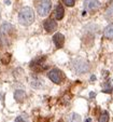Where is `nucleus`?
<instances>
[{"mask_svg":"<svg viewBox=\"0 0 113 122\" xmlns=\"http://www.w3.org/2000/svg\"><path fill=\"white\" fill-rule=\"evenodd\" d=\"M106 15L108 16V17H111V16H113V2L111 3V5H109V8L107 9V11H106Z\"/></svg>","mask_w":113,"mask_h":122,"instance_id":"nucleus-14","label":"nucleus"},{"mask_svg":"<svg viewBox=\"0 0 113 122\" xmlns=\"http://www.w3.org/2000/svg\"><path fill=\"white\" fill-rule=\"evenodd\" d=\"M67 122H81V117L75 112H72L68 116Z\"/></svg>","mask_w":113,"mask_h":122,"instance_id":"nucleus-12","label":"nucleus"},{"mask_svg":"<svg viewBox=\"0 0 113 122\" xmlns=\"http://www.w3.org/2000/svg\"><path fill=\"white\" fill-rule=\"evenodd\" d=\"M64 3L68 7H73L75 3V0H64Z\"/></svg>","mask_w":113,"mask_h":122,"instance_id":"nucleus-16","label":"nucleus"},{"mask_svg":"<svg viewBox=\"0 0 113 122\" xmlns=\"http://www.w3.org/2000/svg\"><path fill=\"white\" fill-rule=\"evenodd\" d=\"M14 122H25V120H24V118L22 117V116H19V117H17L15 119V121Z\"/></svg>","mask_w":113,"mask_h":122,"instance_id":"nucleus-17","label":"nucleus"},{"mask_svg":"<svg viewBox=\"0 0 113 122\" xmlns=\"http://www.w3.org/2000/svg\"><path fill=\"white\" fill-rule=\"evenodd\" d=\"M98 121L99 122H109V113L107 112V111H104V112L100 115Z\"/></svg>","mask_w":113,"mask_h":122,"instance_id":"nucleus-13","label":"nucleus"},{"mask_svg":"<svg viewBox=\"0 0 113 122\" xmlns=\"http://www.w3.org/2000/svg\"><path fill=\"white\" fill-rule=\"evenodd\" d=\"M19 21L24 26L31 25L33 23V21H35V12H33V10L29 7L23 8L19 13Z\"/></svg>","mask_w":113,"mask_h":122,"instance_id":"nucleus-1","label":"nucleus"},{"mask_svg":"<svg viewBox=\"0 0 113 122\" xmlns=\"http://www.w3.org/2000/svg\"><path fill=\"white\" fill-rule=\"evenodd\" d=\"M0 35H1V39H2L3 43L7 44L8 40L12 39L15 36V30L14 27L9 23H5L1 27H0Z\"/></svg>","mask_w":113,"mask_h":122,"instance_id":"nucleus-2","label":"nucleus"},{"mask_svg":"<svg viewBox=\"0 0 113 122\" xmlns=\"http://www.w3.org/2000/svg\"><path fill=\"white\" fill-rule=\"evenodd\" d=\"M25 97H26V94L23 90H17L14 93V98H15V101L17 103H23Z\"/></svg>","mask_w":113,"mask_h":122,"instance_id":"nucleus-9","label":"nucleus"},{"mask_svg":"<svg viewBox=\"0 0 113 122\" xmlns=\"http://www.w3.org/2000/svg\"><path fill=\"white\" fill-rule=\"evenodd\" d=\"M53 41H54L55 46H57L58 49L62 48V46H64V43H65V37H64V35L59 34V32L55 34V35H54V37H53Z\"/></svg>","mask_w":113,"mask_h":122,"instance_id":"nucleus-8","label":"nucleus"},{"mask_svg":"<svg viewBox=\"0 0 113 122\" xmlns=\"http://www.w3.org/2000/svg\"><path fill=\"white\" fill-rule=\"evenodd\" d=\"M64 14H65V11H64V8L61 7L60 5H58L55 9V12H54V15H55V19L56 20H61L64 17Z\"/></svg>","mask_w":113,"mask_h":122,"instance_id":"nucleus-10","label":"nucleus"},{"mask_svg":"<svg viewBox=\"0 0 113 122\" xmlns=\"http://www.w3.org/2000/svg\"><path fill=\"white\" fill-rule=\"evenodd\" d=\"M51 8H52V2L51 0H42L40 1L39 5L37 7V11L39 13V15L41 16H45L50 13L51 11Z\"/></svg>","mask_w":113,"mask_h":122,"instance_id":"nucleus-3","label":"nucleus"},{"mask_svg":"<svg viewBox=\"0 0 113 122\" xmlns=\"http://www.w3.org/2000/svg\"><path fill=\"white\" fill-rule=\"evenodd\" d=\"M10 60H11V55H10V54H5V55L1 57V62H2L3 64H8V63L10 62Z\"/></svg>","mask_w":113,"mask_h":122,"instance_id":"nucleus-15","label":"nucleus"},{"mask_svg":"<svg viewBox=\"0 0 113 122\" xmlns=\"http://www.w3.org/2000/svg\"><path fill=\"white\" fill-rule=\"evenodd\" d=\"M100 7V3L98 0H85L84 1V8L86 11L94 12Z\"/></svg>","mask_w":113,"mask_h":122,"instance_id":"nucleus-6","label":"nucleus"},{"mask_svg":"<svg viewBox=\"0 0 113 122\" xmlns=\"http://www.w3.org/2000/svg\"><path fill=\"white\" fill-rule=\"evenodd\" d=\"M48 78L51 79L54 83H56V84H60V83H62L65 80V75L62 74L61 70L55 68V69L50 70V72H48Z\"/></svg>","mask_w":113,"mask_h":122,"instance_id":"nucleus-4","label":"nucleus"},{"mask_svg":"<svg viewBox=\"0 0 113 122\" xmlns=\"http://www.w3.org/2000/svg\"><path fill=\"white\" fill-rule=\"evenodd\" d=\"M90 121H92V120H90L89 118H88V119H86V121H85V122H90Z\"/></svg>","mask_w":113,"mask_h":122,"instance_id":"nucleus-19","label":"nucleus"},{"mask_svg":"<svg viewBox=\"0 0 113 122\" xmlns=\"http://www.w3.org/2000/svg\"><path fill=\"white\" fill-rule=\"evenodd\" d=\"M43 26H44V29H45L46 31L53 32V31H55L56 28H57V23H56L54 20L48 19V20H46V21L44 22Z\"/></svg>","mask_w":113,"mask_h":122,"instance_id":"nucleus-7","label":"nucleus"},{"mask_svg":"<svg viewBox=\"0 0 113 122\" xmlns=\"http://www.w3.org/2000/svg\"><path fill=\"white\" fill-rule=\"evenodd\" d=\"M74 69L75 71L79 72V74H83V72H86L89 70V65H88L87 62L83 60H76L74 61Z\"/></svg>","mask_w":113,"mask_h":122,"instance_id":"nucleus-5","label":"nucleus"},{"mask_svg":"<svg viewBox=\"0 0 113 122\" xmlns=\"http://www.w3.org/2000/svg\"><path fill=\"white\" fill-rule=\"evenodd\" d=\"M95 79H96V77H95V76H92V77H90V80H95Z\"/></svg>","mask_w":113,"mask_h":122,"instance_id":"nucleus-18","label":"nucleus"},{"mask_svg":"<svg viewBox=\"0 0 113 122\" xmlns=\"http://www.w3.org/2000/svg\"><path fill=\"white\" fill-rule=\"evenodd\" d=\"M104 37L108 38V39H113V24L107 26L104 31Z\"/></svg>","mask_w":113,"mask_h":122,"instance_id":"nucleus-11","label":"nucleus"}]
</instances>
